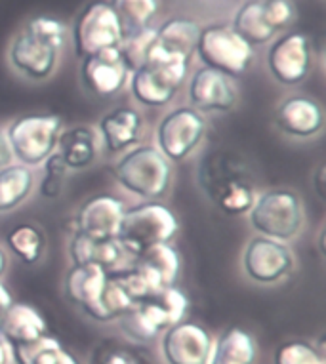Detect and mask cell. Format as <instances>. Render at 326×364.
I'll list each match as a JSON object with an SVG mask.
<instances>
[{
  "label": "cell",
  "mask_w": 326,
  "mask_h": 364,
  "mask_svg": "<svg viewBox=\"0 0 326 364\" xmlns=\"http://www.w3.org/2000/svg\"><path fill=\"white\" fill-rule=\"evenodd\" d=\"M154 42H157V27L154 25L126 33L122 42H120L119 52L130 71L147 63L149 55L154 48Z\"/></svg>",
  "instance_id": "1f68e13d"
},
{
  "label": "cell",
  "mask_w": 326,
  "mask_h": 364,
  "mask_svg": "<svg viewBox=\"0 0 326 364\" xmlns=\"http://www.w3.org/2000/svg\"><path fill=\"white\" fill-rule=\"evenodd\" d=\"M231 27L252 48L265 46L277 36L271 25L267 23L261 0H246L244 4H241V8L235 12Z\"/></svg>",
  "instance_id": "83f0119b"
},
{
  "label": "cell",
  "mask_w": 326,
  "mask_h": 364,
  "mask_svg": "<svg viewBox=\"0 0 326 364\" xmlns=\"http://www.w3.org/2000/svg\"><path fill=\"white\" fill-rule=\"evenodd\" d=\"M65 120L53 113L19 114L8 122V141L12 147L14 161L27 168H41L48 156L56 153Z\"/></svg>",
  "instance_id": "8992f818"
},
{
  "label": "cell",
  "mask_w": 326,
  "mask_h": 364,
  "mask_svg": "<svg viewBox=\"0 0 326 364\" xmlns=\"http://www.w3.org/2000/svg\"><path fill=\"white\" fill-rule=\"evenodd\" d=\"M109 273L95 265H71L61 279V292L67 304H71L86 318H92L107 287Z\"/></svg>",
  "instance_id": "d6986e66"
},
{
  "label": "cell",
  "mask_w": 326,
  "mask_h": 364,
  "mask_svg": "<svg viewBox=\"0 0 326 364\" xmlns=\"http://www.w3.org/2000/svg\"><path fill=\"white\" fill-rule=\"evenodd\" d=\"M313 189L317 193V197L325 198V164H319L313 173Z\"/></svg>",
  "instance_id": "f35d334b"
},
{
  "label": "cell",
  "mask_w": 326,
  "mask_h": 364,
  "mask_svg": "<svg viewBox=\"0 0 326 364\" xmlns=\"http://www.w3.org/2000/svg\"><path fill=\"white\" fill-rule=\"evenodd\" d=\"M325 109L307 94L283 97L273 111V126L280 136L294 141H311L325 132Z\"/></svg>",
  "instance_id": "9a60e30c"
},
{
  "label": "cell",
  "mask_w": 326,
  "mask_h": 364,
  "mask_svg": "<svg viewBox=\"0 0 326 364\" xmlns=\"http://www.w3.org/2000/svg\"><path fill=\"white\" fill-rule=\"evenodd\" d=\"M298 267V257L290 245L252 235L241 252L243 277L256 287H275L286 281Z\"/></svg>",
  "instance_id": "9c48e42d"
},
{
  "label": "cell",
  "mask_w": 326,
  "mask_h": 364,
  "mask_svg": "<svg viewBox=\"0 0 326 364\" xmlns=\"http://www.w3.org/2000/svg\"><path fill=\"white\" fill-rule=\"evenodd\" d=\"M184 90L187 96V105L196 109L204 117L231 113L237 109L238 100H241V92H238V84L235 78L202 65L189 73Z\"/></svg>",
  "instance_id": "7c38bea8"
},
{
  "label": "cell",
  "mask_w": 326,
  "mask_h": 364,
  "mask_svg": "<svg viewBox=\"0 0 326 364\" xmlns=\"http://www.w3.org/2000/svg\"><path fill=\"white\" fill-rule=\"evenodd\" d=\"M36 191V173L19 162L0 170V215L21 208Z\"/></svg>",
  "instance_id": "4316f807"
},
{
  "label": "cell",
  "mask_w": 326,
  "mask_h": 364,
  "mask_svg": "<svg viewBox=\"0 0 326 364\" xmlns=\"http://www.w3.org/2000/svg\"><path fill=\"white\" fill-rule=\"evenodd\" d=\"M267 23L279 35L292 27L298 18V8L294 0H261Z\"/></svg>",
  "instance_id": "8d00e7d4"
},
{
  "label": "cell",
  "mask_w": 326,
  "mask_h": 364,
  "mask_svg": "<svg viewBox=\"0 0 326 364\" xmlns=\"http://www.w3.org/2000/svg\"><path fill=\"white\" fill-rule=\"evenodd\" d=\"M189 73L191 60L153 48L147 63L130 71L126 90L140 107L164 109L185 88Z\"/></svg>",
  "instance_id": "7a4b0ae2"
},
{
  "label": "cell",
  "mask_w": 326,
  "mask_h": 364,
  "mask_svg": "<svg viewBox=\"0 0 326 364\" xmlns=\"http://www.w3.org/2000/svg\"><path fill=\"white\" fill-rule=\"evenodd\" d=\"M258 341L254 334L241 326H229L214 338L208 364H256Z\"/></svg>",
  "instance_id": "d4e9b609"
},
{
  "label": "cell",
  "mask_w": 326,
  "mask_h": 364,
  "mask_svg": "<svg viewBox=\"0 0 326 364\" xmlns=\"http://www.w3.org/2000/svg\"><path fill=\"white\" fill-rule=\"evenodd\" d=\"M125 198L111 193L92 195L78 204L73 214V233L84 235L90 239H117L119 225L126 212Z\"/></svg>",
  "instance_id": "ac0fdd59"
},
{
  "label": "cell",
  "mask_w": 326,
  "mask_h": 364,
  "mask_svg": "<svg viewBox=\"0 0 326 364\" xmlns=\"http://www.w3.org/2000/svg\"><path fill=\"white\" fill-rule=\"evenodd\" d=\"M157 341L164 364H208L214 336L202 324L184 318L164 330Z\"/></svg>",
  "instance_id": "2e32d148"
},
{
  "label": "cell",
  "mask_w": 326,
  "mask_h": 364,
  "mask_svg": "<svg viewBox=\"0 0 326 364\" xmlns=\"http://www.w3.org/2000/svg\"><path fill=\"white\" fill-rule=\"evenodd\" d=\"M50 334L48 323L41 309L27 301H16L0 318V338L6 341L10 351L29 347Z\"/></svg>",
  "instance_id": "ffe728a7"
},
{
  "label": "cell",
  "mask_w": 326,
  "mask_h": 364,
  "mask_svg": "<svg viewBox=\"0 0 326 364\" xmlns=\"http://www.w3.org/2000/svg\"><path fill=\"white\" fill-rule=\"evenodd\" d=\"M21 29L44 41L46 44L53 46V48H58L60 52H63V48H65L67 25L60 18H56V16H48V14L33 16L31 19H27V23Z\"/></svg>",
  "instance_id": "e575fe53"
},
{
  "label": "cell",
  "mask_w": 326,
  "mask_h": 364,
  "mask_svg": "<svg viewBox=\"0 0 326 364\" xmlns=\"http://www.w3.org/2000/svg\"><path fill=\"white\" fill-rule=\"evenodd\" d=\"M195 58L202 67H210L237 80L254 65L256 48L233 31L231 25L212 23L201 27Z\"/></svg>",
  "instance_id": "ba28073f"
},
{
  "label": "cell",
  "mask_w": 326,
  "mask_h": 364,
  "mask_svg": "<svg viewBox=\"0 0 326 364\" xmlns=\"http://www.w3.org/2000/svg\"><path fill=\"white\" fill-rule=\"evenodd\" d=\"M0 364H14L12 351L2 338H0Z\"/></svg>",
  "instance_id": "60d3db41"
},
{
  "label": "cell",
  "mask_w": 326,
  "mask_h": 364,
  "mask_svg": "<svg viewBox=\"0 0 326 364\" xmlns=\"http://www.w3.org/2000/svg\"><path fill=\"white\" fill-rule=\"evenodd\" d=\"M101 153L119 156L142 144L145 134V117L136 105H117L103 113L95 124Z\"/></svg>",
  "instance_id": "e0dca14e"
},
{
  "label": "cell",
  "mask_w": 326,
  "mask_h": 364,
  "mask_svg": "<svg viewBox=\"0 0 326 364\" xmlns=\"http://www.w3.org/2000/svg\"><path fill=\"white\" fill-rule=\"evenodd\" d=\"M273 364H326L325 349L307 340L283 341L275 349Z\"/></svg>",
  "instance_id": "836d02e7"
},
{
  "label": "cell",
  "mask_w": 326,
  "mask_h": 364,
  "mask_svg": "<svg viewBox=\"0 0 326 364\" xmlns=\"http://www.w3.org/2000/svg\"><path fill=\"white\" fill-rule=\"evenodd\" d=\"M14 301V294L10 292V288L4 284V282L0 281V318H2V315L6 313V309L12 305Z\"/></svg>",
  "instance_id": "ab89813d"
},
{
  "label": "cell",
  "mask_w": 326,
  "mask_h": 364,
  "mask_svg": "<svg viewBox=\"0 0 326 364\" xmlns=\"http://www.w3.org/2000/svg\"><path fill=\"white\" fill-rule=\"evenodd\" d=\"M130 69L122 60L119 48L103 50L78 60V82L90 96L111 100L126 90Z\"/></svg>",
  "instance_id": "5bb4252c"
},
{
  "label": "cell",
  "mask_w": 326,
  "mask_h": 364,
  "mask_svg": "<svg viewBox=\"0 0 326 364\" xmlns=\"http://www.w3.org/2000/svg\"><path fill=\"white\" fill-rule=\"evenodd\" d=\"M126 33L153 25L160 10L159 0H109Z\"/></svg>",
  "instance_id": "4dcf8cb0"
},
{
  "label": "cell",
  "mask_w": 326,
  "mask_h": 364,
  "mask_svg": "<svg viewBox=\"0 0 326 364\" xmlns=\"http://www.w3.org/2000/svg\"><path fill=\"white\" fill-rule=\"evenodd\" d=\"M189 304V296L176 284L136 304L115 324L128 341L147 346L159 340L164 330L187 318Z\"/></svg>",
  "instance_id": "3957f363"
},
{
  "label": "cell",
  "mask_w": 326,
  "mask_h": 364,
  "mask_svg": "<svg viewBox=\"0 0 326 364\" xmlns=\"http://www.w3.org/2000/svg\"><path fill=\"white\" fill-rule=\"evenodd\" d=\"M12 162H16L12 155V147H10V141H8L6 130L0 126V170L10 166Z\"/></svg>",
  "instance_id": "74e56055"
},
{
  "label": "cell",
  "mask_w": 326,
  "mask_h": 364,
  "mask_svg": "<svg viewBox=\"0 0 326 364\" xmlns=\"http://www.w3.org/2000/svg\"><path fill=\"white\" fill-rule=\"evenodd\" d=\"M313 42L296 29L275 36L265 54L267 73L283 88L302 86L313 71Z\"/></svg>",
  "instance_id": "8fae6325"
},
{
  "label": "cell",
  "mask_w": 326,
  "mask_h": 364,
  "mask_svg": "<svg viewBox=\"0 0 326 364\" xmlns=\"http://www.w3.org/2000/svg\"><path fill=\"white\" fill-rule=\"evenodd\" d=\"M8 265H10V257H8L4 246H2V242H0V281H2L4 275H6Z\"/></svg>",
  "instance_id": "b9f144b4"
},
{
  "label": "cell",
  "mask_w": 326,
  "mask_h": 364,
  "mask_svg": "<svg viewBox=\"0 0 326 364\" xmlns=\"http://www.w3.org/2000/svg\"><path fill=\"white\" fill-rule=\"evenodd\" d=\"M65 250L71 265H95L105 269L107 273L117 271L130 262L117 239H90L73 231Z\"/></svg>",
  "instance_id": "7402d4cb"
},
{
  "label": "cell",
  "mask_w": 326,
  "mask_h": 364,
  "mask_svg": "<svg viewBox=\"0 0 326 364\" xmlns=\"http://www.w3.org/2000/svg\"><path fill=\"white\" fill-rule=\"evenodd\" d=\"M8 65L27 82H46L56 75L61 61V52L25 29L16 33L6 50Z\"/></svg>",
  "instance_id": "4fadbf2b"
},
{
  "label": "cell",
  "mask_w": 326,
  "mask_h": 364,
  "mask_svg": "<svg viewBox=\"0 0 326 364\" xmlns=\"http://www.w3.org/2000/svg\"><path fill=\"white\" fill-rule=\"evenodd\" d=\"M208 134V119L191 105H174L154 128V147L172 164L187 161L201 149Z\"/></svg>",
  "instance_id": "52a82bcc"
},
{
  "label": "cell",
  "mask_w": 326,
  "mask_h": 364,
  "mask_svg": "<svg viewBox=\"0 0 326 364\" xmlns=\"http://www.w3.org/2000/svg\"><path fill=\"white\" fill-rule=\"evenodd\" d=\"M117 186L137 200H162L174 186V164L153 144H140L115 156Z\"/></svg>",
  "instance_id": "6da1fadb"
},
{
  "label": "cell",
  "mask_w": 326,
  "mask_h": 364,
  "mask_svg": "<svg viewBox=\"0 0 326 364\" xmlns=\"http://www.w3.org/2000/svg\"><path fill=\"white\" fill-rule=\"evenodd\" d=\"M179 233V220L162 200H140L126 206L117 233V242L128 259H134L149 248L174 242Z\"/></svg>",
  "instance_id": "277c9868"
},
{
  "label": "cell",
  "mask_w": 326,
  "mask_h": 364,
  "mask_svg": "<svg viewBox=\"0 0 326 364\" xmlns=\"http://www.w3.org/2000/svg\"><path fill=\"white\" fill-rule=\"evenodd\" d=\"M2 246L8 256L27 267H35L48 252V237L38 223H18L8 229Z\"/></svg>",
  "instance_id": "cb8c5ba5"
},
{
  "label": "cell",
  "mask_w": 326,
  "mask_h": 364,
  "mask_svg": "<svg viewBox=\"0 0 326 364\" xmlns=\"http://www.w3.org/2000/svg\"><path fill=\"white\" fill-rule=\"evenodd\" d=\"M69 170L58 153H52L41 166V178L36 179V191L42 200H58L65 191Z\"/></svg>",
  "instance_id": "d6a6232c"
},
{
  "label": "cell",
  "mask_w": 326,
  "mask_h": 364,
  "mask_svg": "<svg viewBox=\"0 0 326 364\" xmlns=\"http://www.w3.org/2000/svg\"><path fill=\"white\" fill-rule=\"evenodd\" d=\"M86 364H145L140 355L117 341H101L90 351Z\"/></svg>",
  "instance_id": "d590c367"
},
{
  "label": "cell",
  "mask_w": 326,
  "mask_h": 364,
  "mask_svg": "<svg viewBox=\"0 0 326 364\" xmlns=\"http://www.w3.org/2000/svg\"><path fill=\"white\" fill-rule=\"evenodd\" d=\"M132 263H136L137 267L143 269V273L154 282V287L159 290L176 287L182 277V271H184V259L174 242L153 246L134 257Z\"/></svg>",
  "instance_id": "603a6c76"
},
{
  "label": "cell",
  "mask_w": 326,
  "mask_h": 364,
  "mask_svg": "<svg viewBox=\"0 0 326 364\" xmlns=\"http://www.w3.org/2000/svg\"><path fill=\"white\" fill-rule=\"evenodd\" d=\"M202 25L193 18L176 16L157 27V42L154 48L172 55H182L187 60L195 58V48Z\"/></svg>",
  "instance_id": "484cf974"
},
{
  "label": "cell",
  "mask_w": 326,
  "mask_h": 364,
  "mask_svg": "<svg viewBox=\"0 0 326 364\" xmlns=\"http://www.w3.org/2000/svg\"><path fill=\"white\" fill-rule=\"evenodd\" d=\"M56 153L60 155L69 172H84V170L95 166V162L103 155L95 126H65L58 139Z\"/></svg>",
  "instance_id": "44dd1931"
},
{
  "label": "cell",
  "mask_w": 326,
  "mask_h": 364,
  "mask_svg": "<svg viewBox=\"0 0 326 364\" xmlns=\"http://www.w3.org/2000/svg\"><path fill=\"white\" fill-rule=\"evenodd\" d=\"M256 193L258 191L248 179L229 178L221 181L214 200L221 214L229 215V218H241L250 212L256 200Z\"/></svg>",
  "instance_id": "f1b7e54d"
},
{
  "label": "cell",
  "mask_w": 326,
  "mask_h": 364,
  "mask_svg": "<svg viewBox=\"0 0 326 364\" xmlns=\"http://www.w3.org/2000/svg\"><path fill=\"white\" fill-rule=\"evenodd\" d=\"M125 29L109 0H92L73 21L71 41L78 60L103 50L119 48Z\"/></svg>",
  "instance_id": "30bf717a"
},
{
  "label": "cell",
  "mask_w": 326,
  "mask_h": 364,
  "mask_svg": "<svg viewBox=\"0 0 326 364\" xmlns=\"http://www.w3.org/2000/svg\"><path fill=\"white\" fill-rule=\"evenodd\" d=\"M246 220L254 235L290 245L300 239L307 218L300 193L288 187H271L256 193Z\"/></svg>",
  "instance_id": "5b68a950"
},
{
  "label": "cell",
  "mask_w": 326,
  "mask_h": 364,
  "mask_svg": "<svg viewBox=\"0 0 326 364\" xmlns=\"http://www.w3.org/2000/svg\"><path fill=\"white\" fill-rule=\"evenodd\" d=\"M14 364H83L58 338L48 334L33 346L12 351Z\"/></svg>",
  "instance_id": "f546056e"
}]
</instances>
